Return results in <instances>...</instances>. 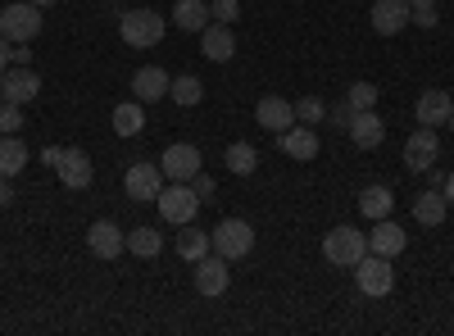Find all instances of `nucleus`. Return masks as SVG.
Returning a JSON list of instances; mask_svg holds the SVG:
<instances>
[{
	"mask_svg": "<svg viewBox=\"0 0 454 336\" xmlns=\"http://www.w3.org/2000/svg\"><path fill=\"white\" fill-rule=\"evenodd\" d=\"M42 32V5H32V0H19V5H5V14H0V36L14 46L32 42V36Z\"/></svg>",
	"mask_w": 454,
	"mask_h": 336,
	"instance_id": "5",
	"label": "nucleus"
},
{
	"mask_svg": "<svg viewBox=\"0 0 454 336\" xmlns=\"http://www.w3.org/2000/svg\"><path fill=\"white\" fill-rule=\"evenodd\" d=\"M409 10H436V0H409Z\"/></svg>",
	"mask_w": 454,
	"mask_h": 336,
	"instance_id": "43",
	"label": "nucleus"
},
{
	"mask_svg": "<svg viewBox=\"0 0 454 336\" xmlns=\"http://www.w3.org/2000/svg\"><path fill=\"white\" fill-rule=\"evenodd\" d=\"M36 96H42V78H36L32 68L14 64V68L0 73V100H10V105H27V100H36Z\"/></svg>",
	"mask_w": 454,
	"mask_h": 336,
	"instance_id": "8",
	"label": "nucleus"
},
{
	"mask_svg": "<svg viewBox=\"0 0 454 336\" xmlns=\"http://www.w3.org/2000/svg\"><path fill=\"white\" fill-rule=\"evenodd\" d=\"M450 109H454L450 91L432 87V91H423V96H419V105H413V114H419V123H423V128H441V123H450Z\"/></svg>",
	"mask_w": 454,
	"mask_h": 336,
	"instance_id": "19",
	"label": "nucleus"
},
{
	"mask_svg": "<svg viewBox=\"0 0 454 336\" xmlns=\"http://www.w3.org/2000/svg\"><path fill=\"white\" fill-rule=\"evenodd\" d=\"M323 114H327V105H323L318 96H305V100L295 105V119H300V123H318Z\"/></svg>",
	"mask_w": 454,
	"mask_h": 336,
	"instance_id": "33",
	"label": "nucleus"
},
{
	"mask_svg": "<svg viewBox=\"0 0 454 336\" xmlns=\"http://www.w3.org/2000/svg\"><path fill=\"white\" fill-rule=\"evenodd\" d=\"M223 160H227V173H237V177H250L259 168V151H254L250 141H232Z\"/></svg>",
	"mask_w": 454,
	"mask_h": 336,
	"instance_id": "25",
	"label": "nucleus"
},
{
	"mask_svg": "<svg viewBox=\"0 0 454 336\" xmlns=\"http://www.w3.org/2000/svg\"><path fill=\"white\" fill-rule=\"evenodd\" d=\"M350 141L359 145V151H377V145L387 141V123L377 119V109H359L355 123H350Z\"/></svg>",
	"mask_w": 454,
	"mask_h": 336,
	"instance_id": "20",
	"label": "nucleus"
},
{
	"mask_svg": "<svg viewBox=\"0 0 454 336\" xmlns=\"http://www.w3.org/2000/svg\"><path fill=\"white\" fill-rule=\"evenodd\" d=\"M164 168L155 164V160H137L132 168H128V177H123V191L132 196V200H155L160 191H164Z\"/></svg>",
	"mask_w": 454,
	"mask_h": 336,
	"instance_id": "7",
	"label": "nucleus"
},
{
	"mask_svg": "<svg viewBox=\"0 0 454 336\" xmlns=\"http://www.w3.org/2000/svg\"><path fill=\"white\" fill-rule=\"evenodd\" d=\"M164 19L155 10H128L119 19V36H123V46L132 51H150V46H160V36H164Z\"/></svg>",
	"mask_w": 454,
	"mask_h": 336,
	"instance_id": "2",
	"label": "nucleus"
},
{
	"mask_svg": "<svg viewBox=\"0 0 454 336\" xmlns=\"http://www.w3.org/2000/svg\"><path fill=\"white\" fill-rule=\"evenodd\" d=\"M10 200H14V191H10V177H0V209H10Z\"/></svg>",
	"mask_w": 454,
	"mask_h": 336,
	"instance_id": "39",
	"label": "nucleus"
},
{
	"mask_svg": "<svg viewBox=\"0 0 454 336\" xmlns=\"http://www.w3.org/2000/svg\"><path fill=\"white\" fill-rule=\"evenodd\" d=\"M391 205H395V200H391L387 186H364V191H359V214L372 218V223H377V218H387Z\"/></svg>",
	"mask_w": 454,
	"mask_h": 336,
	"instance_id": "28",
	"label": "nucleus"
},
{
	"mask_svg": "<svg viewBox=\"0 0 454 336\" xmlns=\"http://www.w3.org/2000/svg\"><path fill=\"white\" fill-rule=\"evenodd\" d=\"M355 282H359V291H364V295H372V301L391 295V286H395V269H391V259L368 250V254L359 259V264H355Z\"/></svg>",
	"mask_w": 454,
	"mask_h": 336,
	"instance_id": "6",
	"label": "nucleus"
},
{
	"mask_svg": "<svg viewBox=\"0 0 454 336\" xmlns=\"http://www.w3.org/2000/svg\"><path fill=\"white\" fill-rule=\"evenodd\" d=\"M192 191H196L200 200H209V196H214V177H205V173H196V177H192Z\"/></svg>",
	"mask_w": 454,
	"mask_h": 336,
	"instance_id": "36",
	"label": "nucleus"
},
{
	"mask_svg": "<svg viewBox=\"0 0 454 336\" xmlns=\"http://www.w3.org/2000/svg\"><path fill=\"white\" fill-rule=\"evenodd\" d=\"M23 168H27V145L19 141V132L0 137V177H14Z\"/></svg>",
	"mask_w": 454,
	"mask_h": 336,
	"instance_id": "24",
	"label": "nucleus"
},
{
	"mask_svg": "<svg viewBox=\"0 0 454 336\" xmlns=\"http://www.w3.org/2000/svg\"><path fill=\"white\" fill-rule=\"evenodd\" d=\"M42 160H46V164H51V168H55V164H59V160H64V145H46V155H42Z\"/></svg>",
	"mask_w": 454,
	"mask_h": 336,
	"instance_id": "40",
	"label": "nucleus"
},
{
	"mask_svg": "<svg viewBox=\"0 0 454 336\" xmlns=\"http://www.w3.org/2000/svg\"><path fill=\"white\" fill-rule=\"evenodd\" d=\"M254 123L282 137L286 128H295V105H291V100H282V96H263V100L254 105Z\"/></svg>",
	"mask_w": 454,
	"mask_h": 336,
	"instance_id": "15",
	"label": "nucleus"
},
{
	"mask_svg": "<svg viewBox=\"0 0 454 336\" xmlns=\"http://www.w3.org/2000/svg\"><path fill=\"white\" fill-rule=\"evenodd\" d=\"M445 214H450V200L436 191V186H432V191H423L419 200H413V218H419L423 228H441Z\"/></svg>",
	"mask_w": 454,
	"mask_h": 336,
	"instance_id": "23",
	"label": "nucleus"
},
{
	"mask_svg": "<svg viewBox=\"0 0 454 336\" xmlns=\"http://www.w3.org/2000/svg\"><path fill=\"white\" fill-rule=\"evenodd\" d=\"M168 96H173L182 109H192V105H200V100H205V82L186 73V78H173V82H168Z\"/></svg>",
	"mask_w": 454,
	"mask_h": 336,
	"instance_id": "30",
	"label": "nucleus"
},
{
	"mask_svg": "<svg viewBox=\"0 0 454 336\" xmlns=\"http://www.w3.org/2000/svg\"><path fill=\"white\" fill-rule=\"evenodd\" d=\"M209 23H214V14L205 0H177L173 5V27H182V32H205Z\"/></svg>",
	"mask_w": 454,
	"mask_h": 336,
	"instance_id": "22",
	"label": "nucleus"
},
{
	"mask_svg": "<svg viewBox=\"0 0 454 336\" xmlns=\"http://www.w3.org/2000/svg\"><path fill=\"white\" fill-rule=\"evenodd\" d=\"M409 23H419V27H436V10H413Z\"/></svg>",
	"mask_w": 454,
	"mask_h": 336,
	"instance_id": "37",
	"label": "nucleus"
},
{
	"mask_svg": "<svg viewBox=\"0 0 454 336\" xmlns=\"http://www.w3.org/2000/svg\"><path fill=\"white\" fill-rule=\"evenodd\" d=\"M55 173H59V182L68 186V191H87L91 177H96V168H91L87 151H64V160L55 164Z\"/></svg>",
	"mask_w": 454,
	"mask_h": 336,
	"instance_id": "17",
	"label": "nucleus"
},
{
	"mask_svg": "<svg viewBox=\"0 0 454 336\" xmlns=\"http://www.w3.org/2000/svg\"><path fill=\"white\" fill-rule=\"evenodd\" d=\"M196 291L205 295V301H214V295H223L227 291V282H232V269H227V259L223 254H205V259H196Z\"/></svg>",
	"mask_w": 454,
	"mask_h": 336,
	"instance_id": "9",
	"label": "nucleus"
},
{
	"mask_svg": "<svg viewBox=\"0 0 454 336\" xmlns=\"http://www.w3.org/2000/svg\"><path fill=\"white\" fill-rule=\"evenodd\" d=\"M5 68H10V42L0 36V73H5Z\"/></svg>",
	"mask_w": 454,
	"mask_h": 336,
	"instance_id": "41",
	"label": "nucleus"
},
{
	"mask_svg": "<svg viewBox=\"0 0 454 336\" xmlns=\"http://www.w3.org/2000/svg\"><path fill=\"white\" fill-rule=\"evenodd\" d=\"M23 128V105H10V100H0V137H10Z\"/></svg>",
	"mask_w": 454,
	"mask_h": 336,
	"instance_id": "32",
	"label": "nucleus"
},
{
	"mask_svg": "<svg viewBox=\"0 0 454 336\" xmlns=\"http://www.w3.org/2000/svg\"><path fill=\"white\" fill-rule=\"evenodd\" d=\"M346 100H350L355 114H359V109H377V87H372V82H350Z\"/></svg>",
	"mask_w": 454,
	"mask_h": 336,
	"instance_id": "31",
	"label": "nucleus"
},
{
	"mask_svg": "<svg viewBox=\"0 0 454 336\" xmlns=\"http://www.w3.org/2000/svg\"><path fill=\"white\" fill-rule=\"evenodd\" d=\"M160 168H164L168 182H192L200 173V151L186 145V141H177V145H168V151L160 155Z\"/></svg>",
	"mask_w": 454,
	"mask_h": 336,
	"instance_id": "12",
	"label": "nucleus"
},
{
	"mask_svg": "<svg viewBox=\"0 0 454 336\" xmlns=\"http://www.w3.org/2000/svg\"><path fill=\"white\" fill-rule=\"evenodd\" d=\"M404 246H409V237H404L400 223H391V214L372 223V237H368V250H372V254H387V259H395Z\"/></svg>",
	"mask_w": 454,
	"mask_h": 336,
	"instance_id": "18",
	"label": "nucleus"
},
{
	"mask_svg": "<svg viewBox=\"0 0 454 336\" xmlns=\"http://www.w3.org/2000/svg\"><path fill=\"white\" fill-rule=\"evenodd\" d=\"M141 128H145V109H141V100H128V105L114 109V132H119V137H137Z\"/></svg>",
	"mask_w": 454,
	"mask_h": 336,
	"instance_id": "29",
	"label": "nucleus"
},
{
	"mask_svg": "<svg viewBox=\"0 0 454 336\" xmlns=\"http://www.w3.org/2000/svg\"><path fill=\"white\" fill-rule=\"evenodd\" d=\"M278 141H282V155H291V160H300V164L318 160V137H314L309 128H286Z\"/></svg>",
	"mask_w": 454,
	"mask_h": 336,
	"instance_id": "21",
	"label": "nucleus"
},
{
	"mask_svg": "<svg viewBox=\"0 0 454 336\" xmlns=\"http://www.w3.org/2000/svg\"><path fill=\"white\" fill-rule=\"evenodd\" d=\"M87 250L96 259H119L128 250V232H119V223H109V218H96L87 228Z\"/></svg>",
	"mask_w": 454,
	"mask_h": 336,
	"instance_id": "10",
	"label": "nucleus"
},
{
	"mask_svg": "<svg viewBox=\"0 0 454 336\" xmlns=\"http://www.w3.org/2000/svg\"><path fill=\"white\" fill-rule=\"evenodd\" d=\"M409 0H372V32L377 36H395V32H404L409 27Z\"/></svg>",
	"mask_w": 454,
	"mask_h": 336,
	"instance_id": "13",
	"label": "nucleus"
},
{
	"mask_svg": "<svg viewBox=\"0 0 454 336\" xmlns=\"http://www.w3.org/2000/svg\"><path fill=\"white\" fill-rule=\"evenodd\" d=\"M168 73L160 68V64H145V68H137L132 73V100H141V105H155V100H164L168 96Z\"/></svg>",
	"mask_w": 454,
	"mask_h": 336,
	"instance_id": "14",
	"label": "nucleus"
},
{
	"mask_svg": "<svg viewBox=\"0 0 454 336\" xmlns=\"http://www.w3.org/2000/svg\"><path fill=\"white\" fill-rule=\"evenodd\" d=\"M214 23H237L241 19V0H209Z\"/></svg>",
	"mask_w": 454,
	"mask_h": 336,
	"instance_id": "34",
	"label": "nucleus"
},
{
	"mask_svg": "<svg viewBox=\"0 0 454 336\" xmlns=\"http://www.w3.org/2000/svg\"><path fill=\"white\" fill-rule=\"evenodd\" d=\"M364 254H368V237L359 228H332L323 237V259L332 269H355Z\"/></svg>",
	"mask_w": 454,
	"mask_h": 336,
	"instance_id": "3",
	"label": "nucleus"
},
{
	"mask_svg": "<svg viewBox=\"0 0 454 336\" xmlns=\"http://www.w3.org/2000/svg\"><path fill=\"white\" fill-rule=\"evenodd\" d=\"M200 55L214 59V64H227L237 55V36H232V23H209L200 32Z\"/></svg>",
	"mask_w": 454,
	"mask_h": 336,
	"instance_id": "16",
	"label": "nucleus"
},
{
	"mask_svg": "<svg viewBox=\"0 0 454 336\" xmlns=\"http://www.w3.org/2000/svg\"><path fill=\"white\" fill-rule=\"evenodd\" d=\"M177 254L186 259V264L205 259V254H209V232H196V223H186V228L177 232Z\"/></svg>",
	"mask_w": 454,
	"mask_h": 336,
	"instance_id": "27",
	"label": "nucleus"
},
{
	"mask_svg": "<svg viewBox=\"0 0 454 336\" xmlns=\"http://www.w3.org/2000/svg\"><path fill=\"white\" fill-rule=\"evenodd\" d=\"M155 205H160V218L173 223V228H186V223H196V214H200V196L192 191V182L164 186V191L155 196Z\"/></svg>",
	"mask_w": 454,
	"mask_h": 336,
	"instance_id": "4",
	"label": "nucleus"
},
{
	"mask_svg": "<svg viewBox=\"0 0 454 336\" xmlns=\"http://www.w3.org/2000/svg\"><path fill=\"white\" fill-rule=\"evenodd\" d=\"M332 123H336L340 132H350V123H355V109H350V100H340V105L332 109Z\"/></svg>",
	"mask_w": 454,
	"mask_h": 336,
	"instance_id": "35",
	"label": "nucleus"
},
{
	"mask_svg": "<svg viewBox=\"0 0 454 336\" xmlns=\"http://www.w3.org/2000/svg\"><path fill=\"white\" fill-rule=\"evenodd\" d=\"M209 250L223 254L227 264H232V259H246L254 250V228H250L246 218H223L218 228L209 232Z\"/></svg>",
	"mask_w": 454,
	"mask_h": 336,
	"instance_id": "1",
	"label": "nucleus"
},
{
	"mask_svg": "<svg viewBox=\"0 0 454 336\" xmlns=\"http://www.w3.org/2000/svg\"><path fill=\"white\" fill-rule=\"evenodd\" d=\"M128 250L137 254V259H155L160 250H164V237L150 228V223H141V228H132L128 232Z\"/></svg>",
	"mask_w": 454,
	"mask_h": 336,
	"instance_id": "26",
	"label": "nucleus"
},
{
	"mask_svg": "<svg viewBox=\"0 0 454 336\" xmlns=\"http://www.w3.org/2000/svg\"><path fill=\"white\" fill-rule=\"evenodd\" d=\"M450 132H454V109H450Z\"/></svg>",
	"mask_w": 454,
	"mask_h": 336,
	"instance_id": "45",
	"label": "nucleus"
},
{
	"mask_svg": "<svg viewBox=\"0 0 454 336\" xmlns=\"http://www.w3.org/2000/svg\"><path fill=\"white\" fill-rule=\"evenodd\" d=\"M441 196L450 200V209H454V177H445V186H441Z\"/></svg>",
	"mask_w": 454,
	"mask_h": 336,
	"instance_id": "42",
	"label": "nucleus"
},
{
	"mask_svg": "<svg viewBox=\"0 0 454 336\" xmlns=\"http://www.w3.org/2000/svg\"><path fill=\"white\" fill-rule=\"evenodd\" d=\"M10 59L27 68V64H32V51H27V42H23V46H14V51H10Z\"/></svg>",
	"mask_w": 454,
	"mask_h": 336,
	"instance_id": "38",
	"label": "nucleus"
},
{
	"mask_svg": "<svg viewBox=\"0 0 454 336\" xmlns=\"http://www.w3.org/2000/svg\"><path fill=\"white\" fill-rule=\"evenodd\" d=\"M441 155V141H436V128H419L409 141H404V168L409 173H427Z\"/></svg>",
	"mask_w": 454,
	"mask_h": 336,
	"instance_id": "11",
	"label": "nucleus"
},
{
	"mask_svg": "<svg viewBox=\"0 0 454 336\" xmlns=\"http://www.w3.org/2000/svg\"><path fill=\"white\" fill-rule=\"evenodd\" d=\"M32 5H42V10H46V5H55V0H32Z\"/></svg>",
	"mask_w": 454,
	"mask_h": 336,
	"instance_id": "44",
	"label": "nucleus"
}]
</instances>
